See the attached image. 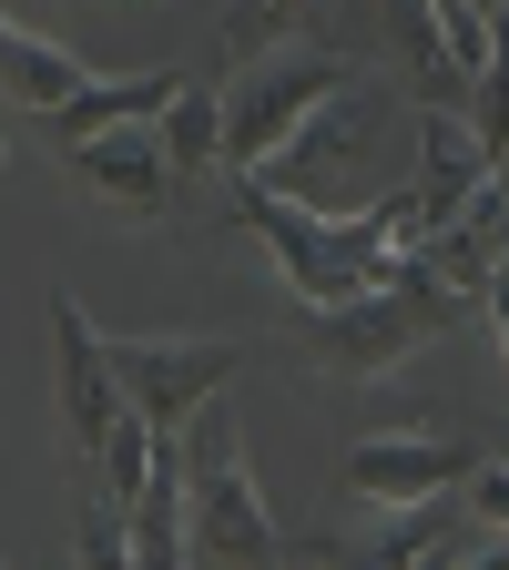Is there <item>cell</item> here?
Listing matches in <instances>:
<instances>
[{"label":"cell","mask_w":509,"mask_h":570,"mask_svg":"<svg viewBox=\"0 0 509 570\" xmlns=\"http://www.w3.org/2000/svg\"><path fill=\"white\" fill-rule=\"evenodd\" d=\"M459 510H469L479 530H509V459H479V479H469Z\"/></svg>","instance_id":"ffe728a7"},{"label":"cell","mask_w":509,"mask_h":570,"mask_svg":"<svg viewBox=\"0 0 509 570\" xmlns=\"http://www.w3.org/2000/svg\"><path fill=\"white\" fill-rule=\"evenodd\" d=\"M346 82H368V61L336 51V41H316V31H296V41L235 61V71H225V184H245L275 142L296 132L316 102H336Z\"/></svg>","instance_id":"277c9868"},{"label":"cell","mask_w":509,"mask_h":570,"mask_svg":"<svg viewBox=\"0 0 509 570\" xmlns=\"http://www.w3.org/2000/svg\"><path fill=\"white\" fill-rule=\"evenodd\" d=\"M489 184H499V164L479 154L469 112H428V132H418V164H408V245H398V255H418V245L459 235L469 214H479V194H489Z\"/></svg>","instance_id":"9c48e42d"},{"label":"cell","mask_w":509,"mask_h":570,"mask_svg":"<svg viewBox=\"0 0 509 570\" xmlns=\"http://www.w3.org/2000/svg\"><path fill=\"white\" fill-rule=\"evenodd\" d=\"M378 122H388V92H378V82H346L336 102H316L296 132H285L245 184H265V194H285V204L326 214V225H336V204H346V214H368V194H356L346 164H368V154H378ZM388 194H398V184H388Z\"/></svg>","instance_id":"5b68a950"},{"label":"cell","mask_w":509,"mask_h":570,"mask_svg":"<svg viewBox=\"0 0 509 570\" xmlns=\"http://www.w3.org/2000/svg\"><path fill=\"white\" fill-rule=\"evenodd\" d=\"M71 164V194H82L102 225H174L184 214V184H174V154H164V122H133V132H102L82 142Z\"/></svg>","instance_id":"ba28073f"},{"label":"cell","mask_w":509,"mask_h":570,"mask_svg":"<svg viewBox=\"0 0 509 570\" xmlns=\"http://www.w3.org/2000/svg\"><path fill=\"white\" fill-rule=\"evenodd\" d=\"M154 449H164V428L123 417L112 439H102V489H112V499H143V479H154Z\"/></svg>","instance_id":"ac0fdd59"},{"label":"cell","mask_w":509,"mask_h":570,"mask_svg":"<svg viewBox=\"0 0 509 570\" xmlns=\"http://www.w3.org/2000/svg\"><path fill=\"white\" fill-rule=\"evenodd\" d=\"M469 132H479V154L499 164V184H509V11H489V71L469 92Z\"/></svg>","instance_id":"2e32d148"},{"label":"cell","mask_w":509,"mask_h":570,"mask_svg":"<svg viewBox=\"0 0 509 570\" xmlns=\"http://www.w3.org/2000/svg\"><path fill=\"white\" fill-rule=\"evenodd\" d=\"M184 560L194 570H296V550L265 520V489L245 469V439H235L225 397L184 428Z\"/></svg>","instance_id":"7a4b0ae2"},{"label":"cell","mask_w":509,"mask_h":570,"mask_svg":"<svg viewBox=\"0 0 509 570\" xmlns=\"http://www.w3.org/2000/svg\"><path fill=\"white\" fill-rule=\"evenodd\" d=\"M479 439H459V428H388V439H356L346 449V489L378 499V510H418V499H459L479 479Z\"/></svg>","instance_id":"52a82bcc"},{"label":"cell","mask_w":509,"mask_h":570,"mask_svg":"<svg viewBox=\"0 0 509 570\" xmlns=\"http://www.w3.org/2000/svg\"><path fill=\"white\" fill-rule=\"evenodd\" d=\"M439 31H449V51H459V71H469V92H479V71H489V11H479V0H449Z\"/></svg>","instance_id":"d6986e66"},{"label":"cell","mask_w":509,"mask_h":570,"mask_svg":"<svg viewBox=\"0 0 509 570\" xmlns=\"http://www.w3.org/2000/svg\"><path fill=\"white\" fill-rule=\"evenodd\" d=\"M164 154H174V184H184V204H194L204 174H225V92H184V102L164 112Z\"/></svg>","instance_id":"9a60e30c"},{"label":"cell","mask_w":509,"mask_h":570,"mask_svg":"<svg viewBox=\"0 0 509 570\" xmlns=\"http://www.w3.org/2000/svg\"><path fill=\"white\" fill-rule=\"evenodd\" d=\"M235 194V214L265 235V255H275V275L306 296V316H326V306H356V296H378L388 285V265H398V245H408V184L398 194H378L368 214H306V204H285V194H265V184H225Z\"/></svg>","instance_id":"6da1fadb"},{"label":"cell","mask_w":509,"mask_h":570,"mask_svg":"<svg viewBox=\"0 0 509 570\" xmlns=\"http://www.w3.org/2000/svg\"><path fill=\"white\" fill-rule=\"evenodd\" d=\"M0 71L21 82V102H31L41 122H61L71 102H82V92L102 82V71H92L82 51H61L51 31H21V21H0Z\"/></svg>","instance_id":"4fadbf2b"},{"label":"cell","mask_w":509,"mask_h":570,"mask_svg":"<svg viewBox=\"0 0 509 570\" xmlns=\"http://www.w3.org/2000/svg\"><path fill=\"white\" fill-rule=\"evenodd\" d=\"M71 540H82V570H133V499L82 489V520H71Z\"/></svg>","instance_id":"e0dca14e"},{"label":"cell","mask_w":509,"mask_h":570,"mask_svg":"<svg viewBox=\"0 0 509 570\" xmlns=\"http://www.w3.org/2000/svg\"><path fill=\"white\" fill-rule=\"evenodd\" d=\"M469 550V510L449 499H418V510H378L368 530H326L296 550V570H428Z\"/></svg>","instance_id":"30bf717a"},{"label":"cell","mask_w":509,"mask_h":570,"mask_svg":"<svg viewBox=\"0 0 509 570\" xmlns=\"http://www.w3.org/2000/svg\"><path fill=\"white\" fill-rule=\"evenodd\" d=\"M388 41H398V61L428 82V112H469V71H459L439 11H388Z\"/></svg>","instance_id":"5bb4252c"},{"label":"cell","mask_w":509,"mask_h":570,"mask_svg":"<svg viewBox=\"0 0 509 570\" xmlns=\"http://www.w3.org/2000/svg\"><path fill=\"white\" fill-rule=\"evenodd\" d=\"M51 346H61V449L82 459V469H102V439L133 417V397L102 367V326L71 306V296H51Z\"/></svg>","instance_id":"8fae6325"},{"label":"cell","mask_w":509,"mask_h":570,"mask_svg":"<svg viewBox=\"0 0 509 570\" xmlns=\"http://www.w3.org/2000/svg\"><path fill=\"white\" fill-rule=\"evenodd\" d=\"M102 367L123 377L143 428L184 439V428L245 377V336H102Z\"/></svg>","instance_id":"8992f818"},{"label":"cell","mask_w":509,"mask_h":570,"mask_svg":"<svg viewBox=\"0 0 509 570\" xmlns=\"http://www.w3.org/2000/svg\"><path fill=\"white\" fill-rule=\"evenodd\" d=\"M184 92H194V82H184L174 61H154V71H123V82H92L82 102H71V112L51 122V142H61V154H82V142H102V132H133V122H164V112H174Z\"/></svg>","instance_id":"7c38bea8"},{"label":"cell","mask_w":509,"mask_h":570,"mask_svg":"<svg viewBox=\"0 0 509 570\" xmlns=\"http://www.w3.org/2000/svg\"><path fill=\"white\" fill-rule=\"evenodd\" d=\"M0 154H11V142H0Z\"/></svg>","instance_id":"44dd1931"},{"label":"cell","mask_w":509,"mask_h":570,"mask_svg":"<svg viewBox=\"0 0 509 570\" xmlns=\"http://www.w3.org/2000/svg\"><path fill=\"white\" fill-rule=\"evenodd\" d=\"M469 326V306L449 296L428 265H388V285L378 296H356V306H326V316H306V356L326 377H346V387H368V377H388V367H408L418 346H439V336H459Z\"/></svg>","instance_id":"3957f363"}]
</instances>
